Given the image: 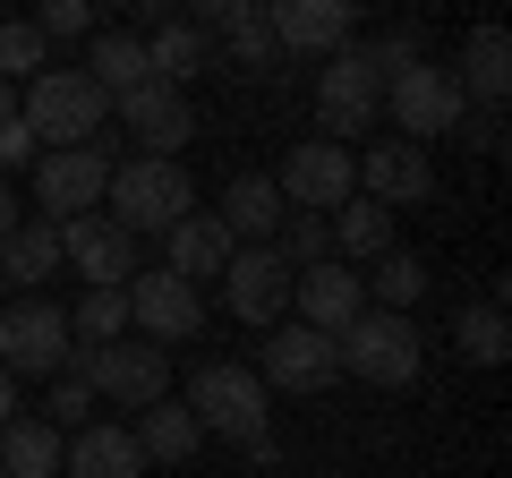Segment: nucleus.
Instances as JSON below:
<instances>
[{"instance_id":"33","label":"nucleus","mask_w":512,"mask_h":478,"mask_svg":"<svg viewBox=\"0 0 512 478\" xmlns=\"http://www.w3.org/2000/svg\"><path fill=\"white\" fill-rule=\"evenodd\" d=\"M274 257L291 265V274L325 265V257H333V231H325V214H282V231H274Z\"/></svg>"},{"instance_id":"23","label":"nucleus","mask_w":512,"mask_h":478,"mask_svg":"<svg viewBox=\"0 0 512 478\" xmlns=\"http://www.w3.org/2000/svg\"><path fill=\"white\" fill-rule=\"evenodd\" d=\"M453 86H461V103H487V111L512 94V35H504V26H470Z\"/></svg>"},{"instance_id":"38","label":"nucleus","mask_w":512,"mask_h":478,"mask_svg":"<svg viewBox=\"0 0 512 478\" xmlns=\"http://www.w3.org/2000/svg\"><path fill=\"white\" fill-rule=\"evenodd\" d=\"M461 137H470L478 154H495V146H504V120H495V111H478V120H461Z\"/></svg>"},{"instance_id":"17","label":"nucleus","mask_w":512,"mask_h":478,"mask_svg":"<svg viewBox=\"0 0 512 478\" xmlns=\"http://www.w3.org/2000/svg\"><path fill=\"white\" fill-rule=\"evenodd\" d=\"M222 299H231L239 325H282V308H291V265L274 257V248H239L231 265H222Z\"/></svg>"},{"instance_id":"32","label":"nucleus","mask_w":512,"mask_h":478,"mask_svg":"<svg viewBox=\"0 0 512 478\" xmlns=\"http://www.w3.org/2000/svg\"><path fill=\"white\" fill-rule=\"evenodd\" d=\"M120 333H128V291H86L69 308V342L103 350V342H120Z\"/></svg>"},{"instance_id":"4","label":"nucleus","mask_w":512,"mask_h":478,"mask_svg":"<svg viewBox=\"0 0 512 478\" xmlns=\"http://www.w3.org/2000/svg\"><path fill=\"white\" fill-rule=\"evenodd\" d=\"M103 205H111V222H120L128 239H146V231H171V222L197 214V180H188V163H146V154H137V163L111 171Z\"/></svg>"},{"instance_id":"30","label":"nucleus","mask_w":512,"mask_h":478,"mask_svg":"<svg viewBox=\"0 0 512 478\" xmlns=\"http://www.w3.org/2000/svg\"><path fill=\"white\" fill-rule=\"evenodd\" d=\"M60 274V231L52 222H18L9 248H0V282H18V291H43Z\"/></svg>"},{"instance_id":"39","label":"nucleus","mask_w":512,"mask_h":478,"mask_svg":"<svg viewBox=\"0 0 512 478\" xmlns=\"http://www.w3.org/2000/svg\"><path fill=\"white\" fill-rule=\"evenodd\" d=\"M18 222H26V214H18V188L0 180V248H9V231H18Z\"/></svg>"},{"instance_id":"3","label":"nucleus","mask_w":512,"mask_h":478,"mask_svg":"<svg viewBox=\"0 0 512 478\" xmlns=\"http://www.w3.org/2000/svg\"><path fill=\"white\" fill-rule=\"evenodd\" d=\"M376 111H384V69L367 60V43H342L333 60H316V137L325 146L367 137Z\"/></svg>"},{"instance_id":"25","label":"nucleus","mask_w":512,"mask_h":478,"mask_svg":"<svg viewBox=\"0 0 512 478\" xmlns=\"http://www.w3.org/2000/svg\"><path fill=\"white\" fill-rule=\"evenodd\" d=\"M325 231H333V265H350V274H359V265H376L384 248H393V214H384V205H367V197L333 205Z\"/></svg>"},{"instance_id":"7","label":"nucleus","mask_w":512,"mask_h":478,"mask_svg":"<svg viewBox=\"0 0 512 478\" xmlns=\"http://www.w3.org/2000/svg\"><path fill=\"white\" fill-rule=\"evenodd\" d=\"M384 111H393L402 146L453 137L461 120H470V103H461V86H453V69H444V60H410V69H393V77H384Z\"/></svg>"},{"instance_id":"11","label":"nucleus","mask_w":512,"mask_h":478,"mask_svg":"<svg viewBox=\"0 0 512 478\" xmlns=\"http://www.w3.org/2000/svg\"><path fill=\"white\" fill-rule=\"evenodd\" d=\"M128 325L146 333L154 350H171V342H197L205 333V291H188L171 265H154V274H137L128 282Z\"/></svg>"},{"instance_id":"15","label":"nucleus","mask_w":512,"mask_h":478,"mask_svg":"<svg viewBox=\"0 0 512 478\" xmlns=\"http://www.w3.org/2000/svg\"><path fill=\"white\" fill-rule=\"evenodd\" d=\"M188 26H197L205 43H222V52H231V69H256V77L282 69L274 18H265V9H248V0H197V9H188Z\"/></svg>"},{"instance_id":"26","label":"nucleus","mask_w":512,"mask_h":478,"mask_svg":"<svg viewBox=\"0 0 512 478\" xmlns=\"http://www.w3.org/2000/svg\"><path fill=\"white\" fill-rule=\"evenodd\" d=\"M86 77L120 103V94H137L154 77V60H146V35H120V26H94V43H86Z\"/></svg>"},{"instance_id":"5","label":"nucleus","mask_w":512,"mask_h":478,"mask_svg":"<svg viewBox=\"0 0 512 478\" xmlns=\"http://www.w3.org/2000/svg\"><path fill=\"white\" fill-rule=\"evenodd\" d=\"M333 359H342V376H359V385H410V376L427 368V333L410 325V316H384V308H367L359 325H342L333 333Z\"/></svg>"},{"instance_id":"34","label":"nucleus","mask_w":512,"mask_h":478,"mask_svg":"<svg viewBox=\"0 0 512 478\" xmlns=\"http://www.w3.org/2000/svg\"><path fill=\"white\" fill-rule=\"evenodd\" d=\"M43 69H52V43H43L26 18H9V26H0V86H18V77L35 86Z\"/></svg>"},{"instance_id":"31","label":"nucleus","mask_w":512,"mask_h":478,"mask_svg":"<svg viewBox=\"0 0 512 478\" xmlns=\"http://www.w3.org/2000/svg\"><path fill=\"white\" fill-rule=\"evenodd\" d=\"M453 350L470 359V368H504V350H512V333H504V308H495V299L461 308V316H453Z\"/></svg>"},{"instance_id":"22","label":"nucleus","mask_w":512,"mask_h":478,"mask_svg":"<svg viewBox=\"0 0 512 478\" xmlns=\"http://www.w3.org/2000/svg\"><path fill=\"white\" fill-rule=\"evenodd\" d=\"M163 239H171V274H180L188 291H197V282H222V265L239 257V239L222 231V222L205 214V205H197V214H188V222H171Z\"/></svg>"},{"instance_id":"14","label":"nucleus","mask_w":512,"mask_h":478,"mask_svg":"<svg viewBox=\"0 0 512 478\" xmlns=\"http://www.w3.org/2000/svg\"><path fill=\"white\" fill-rule=\"evenodd\" d=\"M120 129L146 146V163H180V146L197 137V103L163 77H146L137 94H120Z\"/></svg>"},{"instance_id":"29","label":"nucleus","mask_w":512,"mask_h":478,"mask_svg":"<svg viewBox=\"0 0 512 478\" xmlns=\"http://www.w3.org/2000/svg\"><path fill=\"white\" fill-rule=\"evenodd\" d=\"M60 444H69L60 427H43V419L18 410V419L0 427V478H60Z\"/></svg>"},{"instance_id":"20","label":"nucleus","mask_w":512,"mask_h":478,"mask_svg":"<svg viewBox=\"0 0 512 478\" xmlns=\"http://www.w3.org/2000/svg\"><path fill=\"white\" fill-rule=\"evenodd\" d=\"M60 478H146V453L120 419H94L60 444Z\"/></svg>"},{"instance_id":"37","label":"nucleus","mask_w":512,"mask_h":478,"mask_svg":"<svg viewBox=\"0 0 512 478\" xmlns=\"http://www.w3.org/2000/svg\"><path fill=\"white\" fill-rule=\"evenodd\" d=\"M35 137H26V120H9V129H0V171H35Z\"/></svg>"},{"instance_id":"8","label":"nucleus","mask_w":512,"mask_h":478,"mask_svg":"<svg viewBox=\"0 0 512 478\" xmlns=\"http://www.w3.org/2000/svg\"><path fill=\"white\" fill-rule=\"evenodd\" d=\"M282 188V214H333V205L359 197V154L350 146H325V137H299L274 171Z\"/></svg>"},{"instance_id":"28","label":"nucleus","mask_w":512,"mask_h":478,"mask_svg":"<svg viewBox=\"0 0 512 478\" xmlns=\"http://www.w3.org/2000/svg\"><path fill=\"white\" fill-rule=\"evenodd\" d=\"M146 60H154V77H163V86H180V94H188L205 69H214V43H205L188 18H163V26L146 35Z\"/></svg>"},{"instance_id":"6","label":"nucleus","mask_w":512,"mask_h":478,"mask_svg":"<svg viewBox=\"0 0 512 478\" xmlns=\"http://www.w3.org/2000/svg\"><path fill=\"white\" fill-rule=\"evenodd\" d=\"M265 402H274V393L256 385V368H239V359H205V368L188 376V419H197L205 436H231V444L274 436V427H265Z\"/></svg>"},{"instance_id":"2","label":"nucleus","mask_w":512,"mask_h":478,"mask_svg":"<svg viewBox=\"0 0 512 478\" xmlns=\"http://www.w3.org/2000/svg\"><path fill=\"white\" fill-rule=\"evenodd\" d=\"M60 376H77V385H86L94 402H111V410H154V402H171V350L128 342V333H120V342H103V350L77 342Z\"/></svg>"},{"instance_id":"1","label":"nucleus","mask_w":512,"mask_h":478,"mask_svg":"<svg viewBox=\"0 0 512 478\" xmlns=\"http://www.w3.org/2000/svg\"><path fill=\"white\" fill-rule=\"evenodd\" d=\"M18 120H26V137H35L43 154L94 146V137H103V120H111V94L94 86L86 69H43L35 86L18 94Z\"/></svg>"},{"instance_id":"41","label":"nucleus","mask_w":512,"mask_h":478,"mask_svg":"<svg viewBox=\"0 0 512 478\" xmlns=\"http://www.w3.org/2000/svg\"><path fill=\"white\" fill-rule=\"evenodd\" d=\"M9 120H18V86H0V129H9Z\"/></svg>"},{"instance_id":"13","label":"nucleus","mask_w":512,"mask_h":478,"mask_svg":"<svg viewBox=\"0 0 512 478\" xmlns=\"http://www.w3.org/2000/svg\"><path fill=\"white\" fill-rule=\"evenodd\" d=\"M333 376H342V359H333V342L308 333V325H274L256 342V385L265 393H325Z\"/></svg>"},{"instance_id":"9","label":"nucleus","mask_w":512,"mask_h":478,"mask_svg":"<svg viewBox=\"0 0 512 478\" xmlns=\"http://www.w3.org/2000/svg\"><path fill=\"white\" fill-rule=\"evenodd\" d=\"M69 308H52V299H18V308H0V368L9 376H43L52 385L60 368H69Z\"/></svg>"},{"instance_id":"21","label":"nucleus","mask_w":512,"mask_h":478,"mask_svg":"<svg viewBox=\"0 0 512 478\" xmlns=\"http://www.w3.org/2000/svg\"><path fill=\"white\" fill-rule=\"evenodd\" d=\"M214 222L239 239V248H274V231H282V188H274V171H239V180L222 188Z\"/></svg>"},{"instance_id":"18","label":"nucleus","mask_w":512,"mask_h":478,"mask_svg":"<svg viewBox=\"0 0 512 478\" xmlns=\"http://www.w3.org/2000/svg\"><path fill=\"white\" fill-rule=\"evenodd\" d=\"M291 325H308V333H325V342H333V333H342V325H359V316H367V291H359V274H350V265H308V274H291Z\"/></svg>"},{"instance_id":"24","label":"nucleus","mask_w":512,"mask_h":478,"mask_svg":"<svg viewBox=\"0 0 512 478\" xmlns=\"http://www.w3.org/2000/svg\"><path fill=\"white\" fill-rule=\"evenodd\" d=\"M128 436H137L146 470H154V461H163V470H188V461H197V444H205V427L188 419V402H154V410H137V427H128Z\"/></svg>"},{"instance_id":"35","label":"nucleus","mask_w":512,"mask_h":478,"mask_svg":"<svg viewBox=\"0 0 512 478\" xmlns=\"http://www.w3.org/2000/svg\"><path fill=\"white\" fill-rule=\"evenodd\" d=\"M26 26H35L43 43H94V9H86V0H43Z\"/></svg>"},{"instance_id":"36","label":"nucleus","mask_w":512,"mask_h":478,"mask_svg":"<svg viewBox=\"0 0 512 478\" xmlns=\"http://www.w3.org/2000/svg\"><path fill=\"white\" fill-rule=\"evenodd\" d=\"M43 427H60V436H77V427H94V393L77 385V376H52V419Z\"/></svg>"},{"instance_id":"27","label":"nucleus","mask_w":512,"mask_h":478,"mask_svg":"<svg viewBox=\"0 0 512 478\" xmlns=\"http://www.w3.org/2000/svg\"><path fill=\"white\" fill-rule=\"evenodd\" d=\"M427 282H436V274H427V257H410V248H384V257L359 274V291H367V308H384V316H410V308L427 299Z\"/></svg>"},{"instance_id":"40","label":"nucleus","mask_w":512,"mask_h":478,"mask_svg":"<svg viewBox=\"0 0 512 478\" xmlns=\"http://www.w3.org/2000/svg\"><path fill=\"white\" fill-rule=\"evenodd\" d=\"M9 419H18V376L0 368V427H9Z\"/></svg>"},{"instance_id":"12","label":"nucleus","mask_w":512,"mask_h":478,"mask_svg":"<svg viewBox=\"0 0 512 478\" xmlns=\"http://www.w3.org/2000/svg\"><path fill=\"white\" fill-rule=\"evenodd\" d=\"M60 265L86 274V291H128V274H146V265H137V239H128L111 214L60 222Z\"/></svg>"},{"instance_id":"19","label":"nucleus","mask_w":512,"mask_h":478,"mask_svg":"<svg viewBox=\"0 0 512 478\" xmlns=\"http://www.w3.org/2000/svg\"><path fill=\"white\" fill-rule=\"evenodd\" d=\"M274 18V52H299V60H333L350 43V0H282V9H265Z\"/></svg>"},{"instance_id":"10","label":"nucleus","mask_w":512,"mask_h":478,"mask_svg":"<svg viewBox=\"0 0 512 478\" xmlns=\"http://www.w3.org/2000/svg\"><path fill=\"white\" fill-rule=\"evenodd\" d=\"M103 188H111V154L103 146H60V154H35V205L43 222H77V214H103Z\"/></svg>"},{"instance_id":"16","label":"nucleus","mask_w":512,"mask_h":478,"mask_svg":"<svg viewBox=\"0 0 512 478\" xmlns=\"http://www.w3.org/2000/svg\"><path fill=\"white\" fill-rule=\"evenodd\" d=\"M359 197L384 205V214L427 205V197H436V163H427V146H402V137L367 146V154H359Z\"/></svg>"}]
</instances>
